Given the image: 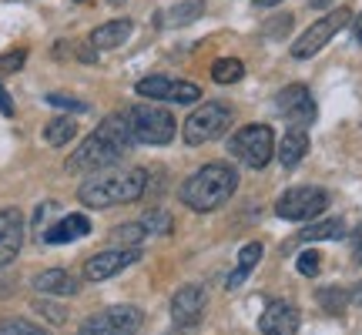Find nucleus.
<instances>
[{
    "mask_svg": "<svg viewBox=\"0 0 362 335\" xmlns=\"http://www.w3.org/2000/svg\"><path fill=\"white\" fill-rule=\"evenodd\" d=\"M134 134L128 128V117L124 114H111L101 121V128H94L81 141V148L67 158V171L71 175H98V171H107L124 161V155H131L134 148Z\"/></svg>",
    "mask_w": 362,
    "mask_h": 335,
    "instance_id": "obj_1",
    "label": "nucleus"
},
{
    "mask_svg": "<svg viewBox=\"0 0 362 335\" xmlns=\"http://www.w3.org/2000/svg\"><path fill=\"white\" fill-rule=\"evenodd\" d=\"M148 192V171L144 168H128V171H98L90 175L84 184L78 188L81 205L88 208H115L138 201Z\"/></svg>",
    "mask_w": 362,
    "mask_h": 335,
    "instance_id": "obj_2",
    "label": "nucleus"
},
{
    "mask_svg": "<svg viewBox=\"0 0 362 335\" xmlns=\"http://www.w3.org/2000/svg\"><path fill=\"white\" fill-rule=\"evenodd\" d=\"M238 188V171L225 161H211V165L198 168L192 178L181 184V205L192 211H215L221 208Z\"/></svg>",
    "mask_w": 362,
    "mask_h": 335,
    "instance_id": "obj_3",
    "label": "nucleus"
},
{
    "mask_svg": "<svg viewBox=\"0 0 362 335\" xmlns=\"http://www.w3.org/2000/svg\"><path fill=\"white\" fill-rule=\"evenodd\" d=\"M124 117H128V128L138 144H168L175 138V128H178L168 107H161L155 101L131 104Z\"/></svg>",
    "mask_w": 362,
    "mask_h": 335,
    "instance_id": "obj_4",
    "label": "nucleus"
},
{
    "mask_svg": "<svg viewBox=\"0 0 362 335\" xmlns=\"http://www.w3.org/2000/svg\"><path fill=\"white\" fill-rule=\"evenodd\" d=\"M232 121H235L232 104H225V101H205V104H198L192 114H188V121H185L181 134H185V141L192 144V148H198V144L218 141L221 134L232 128Z\"/></svg>",
    "mask_w": 362,
    "mask_h": 335,
    "instance_id": "obj_5",
    "label": "nucleus"
},
{
    "mask_svg": "<svg viewBox=\"0 0 362 335\" xmlns=\"http://www.w3.org/2000/svg\"><path fill=\"white\" fill-rule=\"evenodd\" d=\"M228 155H235L252 171H262L275 155V134L269 124H245L228 138Z\"/></svg>",
    "mask_w": 362,
    "mask_h": 335,
    "instance_id": "obj_6",
    "label": "nucleus"
},
{
    "mask_svg": "<svg viewBox=\"0 0 362 335\" xmlns=\"http://www.w3.org/2000/svg\"><path fill=\"white\" fill-rule=\"evenodd\" d=\"M144 325V312L138 305H107L81 322L78 335H138Z\"/></svg>",
    "mask_w": 362,
    "mask_h": 335,
    "instance_id": "obj_7",
    "label": "nucleus"
},
{
    "mask_svg": "<svg viewBox=\"0 0 362 335\" xmlns=\"http://www.w3.org/2000/svg\"><path fill=\"white\" fill-rule=\"evenodd\" d=\"M329 208V194L315 184H302V188H288V192L275 201V215L282 221H312Z\"/></svg>",
    "mask_w": 362,
    "mask_h": 335,
    "instance_id": "obj_8",
    "label": "nucleus"
},
{
    "mask_svg": "<svg viewBox=\"0 0 362 335\" xmlns=\"http://www.w3.org/2000/svg\"><path fill=\"white\" fill-rule=\"evenodd\" d=\"M346 24H352V11H349V7H339V11L325 13L322 20H315V24H312L309 30H305V34L292 44V57H296V61H309V57H315V54L322 51L325 44L336 37Z\"/></svg>",
    "mask_w": 362,
    "mask_h": 335,
    "instance_id": "obj_9",
    "label": "nucleus"
},
{
    "mask_svg": "<svg viewBox=\"0 0 362 335\" xmlns=\"http://www.w3.org/2000/svg\"><path fill=\"white\" fill-rule=\"evenodd\" d=\"M138 94L148 101H171V104H194L202 101V88L192 81H171L165 74H151V78L138 81Z\"/></svg>",
    "mask_w": 362,
    "mask_h": 335,
    "instance_id": "obj_10",
    "label": "nucleus"
},
{
    "mask_svg": "<svg viewBox=\"0 0 362 335\" xmlns=\"http://www.w3.org/2000/svg\"><path fill=\"white\" fill-rule=\"evenodd\" d=\"M275 111L288 121V124H296V128H309L312 121H315V101H312V90L305 84H288L275 94Z\"/></svg>",
    "mask_w": 362,
    "mask_h": 335,
    "instance_id": "obj_11",
    "label": "nucleus"
},
{
    "mask_svg": "<svg viewBox=\"0 0 362 335\" xmlns=\"http://www.w3.org/2000/svg\"><path fill=\"white\" fill-rule=\"evenodd\" d=\"M134 261H141V252L138 248H107V252H98L84 261V278L88 282H104V278H115L117 271L131 269Z\"/></svg>",
    "mask_w": 362,
    "mask_h": 335,
    "instance_id": "obj_12",
    "label": "nucleus"
},
{
    "mask_svg": "<svg viewBox=\"0 0 362 335\" xmlns=\"http://www.w3.org/2000/svg\"><path fill=\"white\" fill-rule=\"evenodd\" d=\"M208 309V295L202 285H181L171 298V322L181 329H194Z\"/></svg>",
    "mask_w": 362,
    "mask_h": 335,
    "instance_id": "obj_13",
    "label": "nucleus"
},
{
    "mask_svg": "<svg viewBox=\"0 0 362 335\" xmlns=\"http://www.w3.org/2000/svg\"><path fill=\"white\" fill-rule=\"evenodd\" d=\"M24 245V215L17 208H0V269L11 265Z\"/></svg>",
    "mask_w": 362,
    "mask_h": 335,
    "instance_id": "obj_14",
    "label": "nucleus"
},
{
    "mask_svg": "<svg viewBox=\"0 0 362 335\" xmlns=\"http://www.w3.org/2000/svg\"><path fill=\"white\" fill-rule=\"evenodd\" d=\"M298 309L292 302H282V298H275L265 305L259 319V332L262 335H296L298 332Z\"/></svg>",
    "mask_w": 362,
    "mask_h": 335,
    "instance_id": "obj_15",
    "label": "nucleus"
},
{
    "mask_svg": "<svg viewBox=\"0 0 362 335\" xmlns=\"http://www.w3.org/2000/svg\"><path fill=\"white\" fill-rule=\"evenodd\" d=\"M34 288H37L40 295H78L81 292V278L78 275H71L67 269H47V271H37L34 275Z\"/></svg>",
    "mask_w": 362,
    "mask_h": 335,
    "instance_id": "obj_16",
    "label": "nucleus"
},
{
    "mask_svg": "<svg viewBox=\"0 0 362 335\" xmlns=\"http://www.w3.org/2000/svg\"><path fill=\"white\" fill-rule=\"evenodd\" d=\"M84 235H90L88 215H64L57 225H51V228L44 232V242H47V245H67V242H78Z\"/></svg>",
    "mask_w": 362,
    "mask_h": 335,
    "instance_id": "obj_17",
    "label": "nucleus"
},
{
    "mask_svg": "<svg viewBox=\"0 0 362 335\" xmlns=\"http://www.w3.org/2000/svg\"><path fill=\"white\" fill-rule=\"evenodd\" d=\"M309 155V134H305V128H292L285 131L282 144H279V161H282V168H298L302 165V158Z\"/></svg>",
    "mask_w": 362,
    "mask_h": 335,
    "instance_id": "obj_18",
    "label": "nucleus"
},
{
    "mask_svg": "<svg viewBox=\"0 0 362 335\" xmlns=\"http://www.w3.org/2000/svg\"><path fill=\"white\" fill-rule=\"evenodd\" d=\"M131 30H134V24H131L128 17H117V20H107V24L98 27V30L90 34V44H94L98 51H115V47H121V44L131 37Z\"/></svg>",
    "mask_w": 362,
    "mask_h": 335,
    "instance_id": "obj_19",
    "label": "nucleus"
},
{
    "mask_svg": "<svg viewBox=\"0 0 362 335\" xmlns=\"http://www.w3.org/2000/svg\"><path fill=\"white\" fill-rule=\"evenodd\" d=\"M346 235V221L342 218H325V221H315L309 228H302L296 235V242H336Z\"/></svg>",
    "mask_w": 362,
    "mask_h": 335,
    "instance_id": "obj_20",
    "label": "nucleus"
},
{
    "mask_svg": "<svg viewBox=\"0 0 362 335\" xmlns=\"http://www.w3.org/2000/svg\"><path fill=\"white\" fill-rule=\"evenodd\" d=\"M202 13H205V0H181L171 11L161 13L158 20H165V24H171V27H185V24L202 20Z\"/></svg>",
    "mask_w": 362,
    "mask_h": 335,
    "instance_id": "obj_21",
    "label": "nucleus"
},
{
    "mask_svg": "<svg viewBox=\"0 0 362 335\" xmlns=\"http://www.w3.org/2000/svg\"><path fill=\"white\" fill-rule=\"evenodd\" d=\"M262 261V245L259 242H248L242 252H238V265H235V271L228 275V288H238V285L245 282L248 275L255 271V265Z\"/></svg>",
    "mask_w": 362,
    "mask_h": 335,
    "instance_id": "obj_22",
    "label": "nucleus"
},
{
    "mask_svg": "<svg viewBox=\"0 0 362 335\" xmlns=\"http://www.w3.org/2000/svg\"><path fill=\"white\" fill-rule=\"evenodd\" d=\"M74 134H78V121L74 117H54L44 128V141L51 148H64L67 141H74Z\"/></svg>",
    "mask_w": 362,
    "mask_h": 335,
    "instance_id": "obj_23",
    "label": "nucleus"
},
{
    "mask_svg": "<svg viewBox=\"0 0 362 335\" xmlns=\"http://www.w3.org/2000/svg\"><path fill=\"white\" fill-rule=\"evenodd\" d=\"M245 78V64L238 57H218L211 64V81L215 84H235V81Z\"/></svg>",
    "mask_w": 362,
    "mask_h": 335,
    "instance_id": "obj_24",
    "label": "nucleus"
},
{
    "mask_svg": "<svg viewBox=\"0 0 362 335\" xmlns=\"http://www.w3.org/2000/svg\"><path fill=\"white\" fill-rule=\"evenodd\" d=\"M144 235H148V228H144L141 221H128V225H117L115 232H111V238L124 248H138L144 242Z\"/></svg>",
    "mask_w": 362,
    "mask_h": 335,
    "instance_id": "obj_25",
    "label": "nucleus"
},
{
    "mask_svg": "<svg viewBox=\"0 0 362 335\" xmlns=\"http://www.w3.org/2000/svg\"><path fill=\"white\" fill-rule=\"evenodd\" d=\"M319 305H322L329 315H342L346 305H349V292H346V288H339V285L322 288V292H319Z\"/></svg>",
    "mask_w": 362,
    "mask_h": 335,
    "instance_id": "obj_26",
    "label": "nucleus"
},
{
    "mask_svg": "<svg viewBox=\"0 0 362 335\" xmlns=\"http://www.w3.org/2000/svg\"><path fill=\"white\" fill-rule=\"evenodd\" d=\"M141 225L148 228V235H171V228H175V221H171V215L165 211V208L148 211V215L141 218Z\"/></svg>",
    "mask_w": 362,
    "mask_h": 335,
    "instance_id": "obj_27",
    "label": "nucleus"
},
{
    "mask_svg": "<svg viewBox=\"0 0 362 335\" xmlns=\"http://www.w3.org/2000/svg\"><path fill=\"white\" fill-rule=\"evenodd\" d=\"M0 335H47V329L27 322V319H7L0 322Z\"/></svg>",
    "mask_w": 362,
    "mask_h": 335,
    "instance_id": "obj_28",
    "label": "nucleus"
},
{
    "mask_svg": "<svg viewBox=\"0 0 362 335\" xmlns=\"http://www.w3.org/2000/svg\"><path fill=\"white\" fill-rule=\"evenodd\" d=\"M34 312H40L47 322H54V325H64L67 322V309H61V305H54V302H44V298H37L34 302Z\"/></svg>",
    "mask_w": 362,
    "mask_h": 335,
    "instance_id": "obj_29",
    "label": "nucleus"
},
{
    "mask_svg": "<svg viewBox=\"0 0 362 335\" xmlns=\"http://www.w3.org/2000/svg\"><path fill=\"white\" fill-rule=\"evenodd\" d=\"M24 61H27V51H24V47L0 54V74H17V71L24 67Z\"/></svg>",
    "mask_w": 362,
    "mask_h": 335,
    "instance_id": "obj_30",
    "label": "nucleus"
},
{
    "mask_svg": "<svg viewBox=\"0 0 362 335\" xmlns=\"http://www.w3.org/2000/svg\"><path fill=\"white\" fill-rule=\"evenodd\" d=\"M319 261H322V258L315 255V252H302V255H298V261H296L298 275H305V278H315V275H319V269H322Z\"/></svg>",
    "mask_w": 362,
    "mask_h": 335,
    "instance_id": "obj_31",
    "label": "nucleus"
},
{
    "mask_svg": "<svg viewBox=\"0 0 362 335\" xmlns=\"http://www.w3.org/2000/svg\"><path fill=\"white\" fill-rule=\"evenodd\" d=\"M44 101L51 104V107H64V111H78V114H84V111H88V104L78 101V98H67V94H47Z\"/></svg>",
    "mask_w": 362,
    "mask_h": 335,
    "instance_id": "obj_32",
    "label": "nucleus"
},
{
    "mask_svg": "<svg viewBox=\"0 0 362 335\" xmlns=\"http://www.w3.org/2000/svg\"><path fill=\"white\" fill-rule=\"evenodd\" d=\"M292 24H296L292 13H279V17H272V24L265 27V34H269V37H285V34L292 30Z\"/></svg>",
    "mask_w": 362,
    "mask_h": 335,
    "instance_id": "obj_33",
    "label": "nucleus"
},
{
    "mask_svg": "<svg viewBox=\"0 0 362 335\" xmlns=\"http://www.w3.org/2000/svg\"><path fill=\"white\" fill-rule=\"evenodd\" d=\"M352 258H356V261L362 265V225L356 228V232H352Z\"/></svg>",
    "mask_w": 362,
    "mask_h": 335,
    "instance_id": "obj_34",
    "label": "nucleus"
},
{
    "mask_svg": "<svg viewBox=\"0 0 362 335\" xmlns=\"http://www.w3.org/2000/svg\"><path fill=\"white\" fill-rule=\"evenodd\" d=\"M0 114H7V117L13 114V101H11V94L4 90V84H0Z\"/></svg>",
    "mask_w": 362,
    "mask_h": 335,
    "instance_id": "obj_35",
    "label": "nucleus"
},
{
    "mask_svg": "<svg viewBox=\"0 0 362 335\" xmlns=\"http://www.w3.org/2000/svg\"><path fill=\"white\" fill-rule=\"evenodd\" d=\"M90 47H94V44H90V40H88V44H81V51H78V57H81V61H84V64H94V57H98V54L90 51Z\"/></svg>",
    "mask_w": 362,
    "mask_h": 335,
    "instance_id": "obj_36",
    "label": "nucleus"
},
{
    "mask_svg": "<svg viewBox=\"0 0 362 335\" xmlns=\"http://www.w3.org/2000/svg\"><path fill=\"white\" fill-rule=\"evenodd\" d=\"M352 34H356V44H362V13L352 17Z\"/></svg>",
    "mask_w": 362,
    "mask_h": 335,
    "instance_id": "obj_37",
    "label": "nucleus"
},
{
    "mask_svg": "<svg viewBox=\"0 0 362 335\" xmlns=\"http://www.w3.org/2000/svg\"><path fill=\"white\" fill-rule=\"evenodd\" d=\"M349 302H352V305H362V282L356 285V292L349 295Z\"/></svg>",
    "mask_w": 362,
    "mask_h": 335,
    "instance_id": "obj_38",
    "label": "nucleus"
},
{
    "mask_svg": "<svg viewBox=\"0 0 362 335\" xmlns=\"http://www.w3.org/2000/svg\"><path fill=\"white\" fill-rule=\"evenodd\" d=\"M332 0H309V7H315V11H322V7H329Z\"/></svg>",
    "mask_w": 362,
    "mask_h": 335,
    "instance_id": "obj_39",
    "label": "nucleus"
},
{
    "mask_svg": "<svg viewBox=\"0 0 362 335\" xmlns=\"http://www.w3.org/2000/svg\"><path fill=\"white\" fill-rule=\"evenodd\" d=\"M255 7H275V4H282V0H252Z\"/></svg>",
    "mask_w": 362,
    "mask_h": 335,
    "instance_id": "obj_40",
    "label": "nucleus"
},
{
    "mask_svg": "<svg viewBox=\"0 0 362 335\" xmlns=\"http://www.w3.org/2000/svg\"><path fill=\"white\" fill-rule=\"evenodd\" d=\"M107 4H124V0H107Z\"/></svg>",
    "mask_w": 362,
    "mask_h": 335,
    "instance_id": "obj_41",
    "label": "nucleus"
}]
</instances>
